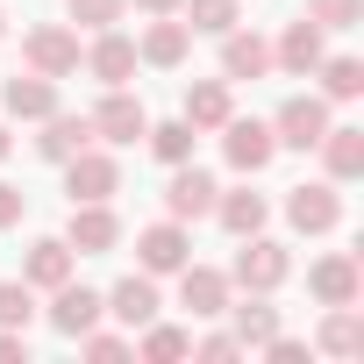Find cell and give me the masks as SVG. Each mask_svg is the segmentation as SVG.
<instances>
[{"label": "cell", "instance_id": "obj_1", "mask_svg": "<svg viewBox=\"0 0 364 364\" xmlns=\"http://www.w3.org/2000/svg\"><path fill=\"white\" fill-rule=\"evenodd\" d=\"M286 279H293V250L272 243L264 229L243 236V250H236V264H229V286H243V293H279Z\"/></svg>", "mask_w": 364, "mask_h": 364}, {"label": "cell", "instance_id": "obj_2", "mask_svg": "<svg viewBox=\"0 0 364 364\" xmlns=\"http://www.w3.org/2000/svg\"><path fill=\"white\" fill-rule=\"evenodd\" d=\"M321 136H328V100H321V93L279 100V114H272V143H279V150H314Z\"/></svg>", "mask_w": 364, "mask_h": 364}, {"label": "cell", "instance_id": "obj_3", "mask_svg": "<svg viewBox=\"0 0 364 364\" xmlns=\"http://www.w3.org/2000/svg\"><path fill=\"white\" fill-rule=\"evenodd\" d=\"M22 65L43 72V79H72V72H79V29H65V22L29 29V36H22Z\"/></svg>", "mask_w": 364, "mask_h": 364}, {"label": "cell", "instance_id": "obj_4", "mask_svg": "<svg viewBox=\"0 0 364 364\" xmlns=\"http://www.w3.org/2000/svg\"><path fill=\"white\" fill-rule=\"evenodd\" d=\"M229 272H215V264H178V307H186L193 321H215V314H229Z\"/></svg>", "mask_w": 364, "mask_h": 364}, {"label": "cell", "instance_id": "obj_5", "mask_svg": "<svg viewBox=\"0 0 364 364\" xmlns=\"http://www.w3.org/2000/svg\"><path fill=\"white\" fill-rule=\"evenodd\" d=\"M222 157H229L243 178H257V171L279 157V143H272V122H243V114H229V122H222Z\"/></svg>", "mask_w": 364, "mask_h": 364}, {"label": "cell", "instance_id": "obj_6", "mask_svg": "<svg viewBox=\"0 0 364 364\" xmlns=\"http://www.w3.org/2000/svg\"><path fill=\"white\" fill-rule=\"evenodd\" d=\"M65 243H72L79 257H107V250L122 243V215H114L107 200H72V229H65Z\"/></svg>", "mask_w": 364, "mask_h": 364}, {"label": "cell", "instance_id": "obj_7", "mask_svg": "<svg viewBox=\"0 0 364 364\" xmlns=\"http://www.w3.org/2000/svg\"><path fill=\"white\" fill-rule=\"evenodd\" d=\"M65 193H72V200H114V193H122V164L86 143L79 157H65Z\"/></svg>", "mask_w": 364, "mask_h": 364}, {"label": "cell", "instance_id": "obj_8", "mask_svg": "<svg viewBox=\"0 0 364 364\" xmlns=\"http://www.w3.org/2000/svg\"><path fill=\"white\" fill-rule=\"evenodd\" d=\"M215 193H222V186H215V178H208V171H200L193 157H186V164H171V186H164V215H171V222H200V215H215Z\"/></svg>", "mask_w": 364, "mask_h": 364}, {"label": "cell", "instance_id": "obj_9", "mask_svg": "<svg viewBox=\"0 0 364 364\" xmlns=\"http://www.w3.org/2000/svg\"><path fill=\"white\" fill-rule=\"evenodd\" d=\"M286 222H293L300 236H328V229L343 222V193H336V178H321V186H293Z\"/></svg>", "mask_w": 364, "mask_h": 364}, {"label": "cell", "instance_id": "obj_10", "mask_svg": "<svg viewBox=\"0 0 364 364\" xmlns=\"http://www.w3.org/2000/svg\"><path fill=\"white\" fill-rule=\"evenodd\" d=\"M100 314H107V300H100L93 286H79V279L50 286V328H58V336H72V343H79V336L100 321Z\"/></svg>", "mask_w": 364, "mask_h": 364}, {"label": "cell", "instance_id": "obj_11", "mask_svg": "<svg viewBox=\"0 0 364 364\" xmlns=\"http://www.w3.org/2000/svg\"><path fill=\"white\" fill-rule=\"evenodd\" d=\"M136 257H143V272H150V279L178 272V264L193 257V236H186V222H150V229L136 236Z\"/></svg>", "mask_w": 364, "mask_h": 364}, {"label": "cell", "instance_id": "obj_12", "mask_svg": "<svg viewBox=\"0 0 364 364\" xmlns=\"http://www.w3.org/2000/svg\"><path fill=\"white\" fill-rule=\"evenodd\" d=\"M86 122H93V136H100V143H136V136L150 129L143 100H136V93H122V86H107V100H100Z\"/></svg>", "mask_w": 364, "mask_h": 364}, {"label": "cell", "instance_id": "obj_13", "mask_svg": "<svg viewBox=\"0 0 364 364\" xmlns=\"http://www.w3.org/2000/svg\"><path fill=\"white\" fill-rule=\"evenodd\" d=\"M307 293L321 300V307H357V293H364V272H357V257H321L314 272H307Z\"/></svg>", "mask_w": 364, "mask_h": 364}, {"label": "cell", "instance_id": "obj_14", "mask_svg": "<svg viewBox=\"0 0 364 364\" xmlns=\"http://www.w3.org/2000/svg\"><path fill=\"white\" fill-rule=\"evenodd\" d=\"M143 58H136V43L122 36V29H93V50H86V72L100 79V86H129V72H136Z\"/></svg>", "mask_w": 364, "mask_h": 364}, {"label": "cell", "instance_id": "obj_15", "mask_svg": "<svg viewBox=\"0 0 364 364\" xmlns=\"http://www.w3.org/2000/svg\"><path fill=\"white\" fill-rule=\"evenodd\" d=\"M186 50H193V29H186V22H171V15H150V29H143V43H136V58L157 65V72L186 65Z\"/></svg>", "mask_w": 364, "mask_h": 364}, {"label": "cell", "instance_id": "obj_16", "mask_svg": "<svg viewBox=\"0 0 364 364\" xmlns=\"http://www.w3.org/2000/svg\"><path fill=\"white\" fill-rule=\"evenodd\" d=\"M0 107H8L15 122H43V114H58V79L22 72V79H8V86H0Z\"/></svg>", "mask_w": 364, "mask_h": 364}, {"label": "cell", "instance_id": "obj_17", "mask_svg": "<svg viewBox=\"0 0 364 364\" xmlns=\"http://www.w3.org/2000/svg\"><path fill=\"white\" fill-rule=\"evenodd\" d=\"M321 58H328V50H321V22H307V15H300V22H286V36L272 43V65H286L293 79H307Z\"/></svg>", "mask_w": 364, "mask_h": 364}, {"label": "cell", "instance_id": "obj_18", "mask_svg": "<svg viewBox=\"0 0 364 364\" xmlns=\"http://www.w3.org/2000/svg\"><path fill=\"white\" fill-rule=\"evenodd\" d=\"M272 72V43L257 29H229L222 36V79H264Z\"/></svg>", "mask_w": 364, "mask_h": 364}, {"label": "cell", "instance_id": "obj_19", "mask_svg": "<svg viewBox=\"0 0 364 364\" xmlns=\"http://www.w3.org/2000/svg\"><path fill=\"white\" fill-rule=\"evenodd\" d=\"M86 143H93V122H86V114H65V107H58V114H43V136H36V157L65 164V157H79Z\"/></svg>", "mask_w": 364, "mask_h": 364}, {"label": "cell", "instance_id": "obj_20", "mask_svg": "<svg viewBox=\"0 0 364 364\" xmlns=\"http://www.w3.org/2000/svg\"><path fill=\"white\" fill-rule=\"evenodd\" d=\"M107 300V314L122 321V328H143V321H157V279L150 272H136V279H122L114 293H100Z\"/></svg>", "mask_w": 364, "mask_h": 364}, {"label": "cell", "instance_id": "obj_21", "mask_svg": "<svg viewBox=\"0 0 364 364\" xmlns=\"http://www.w3.org/2000/svg\"><path fill=\"white\" fill-rule=\"evenodd\" d=\"M314 150H321V164H328V178H336V186H350V178L364 171V129H343V122H328V136H321Z\"/></svg>", "mask_w": 364, "mask_h": 364}, {"label": "cell", "instance_id": "obj_22", "mask_svg": "<svg viewBox=\"0 0 364 364\" xmlns=\"http://www.w3.org/2000/svg\"><path fill=\"white\" fill-rule=\"evenodd\" d=\"M229 114H236L229 79H200V86H186V122H193V136H200V129H222Z\"/></svg>", "mask_w": 364, "mask_h": 364}, {"label": "cell", "instance_id": "obj_23", "mask_svg": "<svg viewBox=\"0 0 364 364\" xmlns=\"http://www.w3.org/2000/svg\"><path fill=\"white\" fill-rule=\"evenodd\" d=\"M264 215H272V208H264V193H250V186H243V193H215V222H222L229 236H257Z\"/></svg>", "mask_w": 364, "mask_h": 364}, {"label": "cell", "instance_id": "obj_24", "mask_svg": "<svg viewBox=\"0 0 364 364\" xmlns=\"http://www.w3.org/2000/svg\"><path fill=\"white\" fill-rule=\"evenodd\" d=\"M22 279H29V286H43V293H50V286H65V279H72V243H65V236H43V243L29 250Z\"/></svg>", "mask_w": 364, "mask_h": 364}, {"label": "cell", "instance_id": "obj_25", "mask_svg": "<svg viewBox=\"0 0 364 364\" xmlns=\"http://www.w3.org/2000/svg\"><path fill=\"white\" fill-rule=\"evenodd\" d=\"M229 314H236V328H229V336H236L243 350H264V343L279 336V307H264V293H250V300H243V307H229Z\"/></svg>", "mask_w": 364, "mask_h": 364}, {"label": "cell", "instance_id": "obj_26", "mask_svg": "<svg viewBox=\"0 0 364 364\" xmlns=\"http://www.w3.org/2000/svg\"><path fill=\"white\" fill-rule=\"evenodd\" d=\"M307 79H321V100H357L364 93V65L357 58H321Z\"/></svg>", "mask_w": 364, "mask_h": 364}, {"label": "cell", "instance_id": "obj_27", "mask_svg": "<svg viewBox=\"0 0 364 364\" xmlns=\"http://www.w3.org/2000/svg\"><path fill=\"white\" fill-rule=\"evenodd\" d=\"M328 357H357L364 350V321H357V307H328V321H321V336H314Z\"/></svg>", "mask_w": 364, "mask_h": 364}, {"label": "cell", "instance_id": "obj_28", "mask_svg": "<svg viewBox=\"0 0 364 364\" xmlns=\"http://www.w3.org/2000/svg\"><path fill=\"white\" fill-rule=\"evenodd\" d=\"M178 8H186V29H193V36H229V29L243 22L236 0H178Z\"/></svg>", "mask_w": 364, "mask_h": 364}, {"label": "cell", "instance_id": "obj_29", "mask_svg": "<svg viewBox=\"0 0 364 364\" xmlns=\"http://www.w3.org/2000/svg\"><path fill=\"white\" fill-rule=\"evenodd\" d=\"M143 143H150L164 164H186V157H193V122H186V114H178V122H150Z\"/></svg>", "mask_w": 364, "mask_h": 364}, {"label": "cell", "instance_id": "obj_30", "mask_svg": "<svg viewBox=\"0 0 364 364\" xmlns=\"http://www.w3.org/2000/svg\"><path fill=\"white\" fill-rule=\"evenodd\" d=\"M150 364H171V357H186L193 350V336L186 328H171V321H143V343H136Z\"/></svg>", "mask_w": 364, "mask_h": 364}, {"label": "cell", "instance_id": "obj_31", "mask_svg": "<svg viewBox=\"0 0 364 364\" xmlns=\"http://www.w3.org/2000/svg\"><path fill=\"white\" fill-rule=\"evenodd\" d=\"M36 321V286L29 279H0V328H29Z\"/></svg>", "mask_w": 364, "mask_h": 364}, {"label": "cell", "instance_id": "obj_32", "mask_svg": "<svg viewBox=\"0 0 364 364\" xmlns=\"http://www.w3.org/2000/svg\"><path fill=\"white\" fill-rule=\"evenodd\" d=\"M122 8H129V0H65V22H79V29H114Z\"/></svg>", "mask_w": 364, "mask_h": 364}, {"label": "cell", "instance_id": "obj_33", "mask_svg": "<svg viewBox=\"0 0 364 364\" xmlns=\"http://www.w3.org/2000/svg\"><path fill=\"white\" fill-rule=\"evenodd\" d=\"M307 22H321V29H357V22H364V0H307Z\"/></svg>", "mask_w": 364, "mask_h": 364}, {"label": "cell", "instance_id": "obj_34", "mask_svg": "<svg viewBox=\"0 0 364 364\" xmlns=\"http://www.w3.org/2000/svg\"><path fill=\"white\" fill-rule=\"evenodd\" d=\"M79 350H86V357H100V364H114V357H129V350H136V336H107V328L93 321V328L79 336Z\"/></svg>", "mask_w": 364, "mask_h": 364}, {"label": "cell", "instance_id": "obj_35", "mask_svg": "<svg viewBox=\"0 0 364 364\" xmlns=\"http://www.w3.org/2000/svg\"><path fill=\"white\" fill-rule=\"evenodd\" d=\"M236 350H243L236 336H200V343H193V357H208V364H229Z\"/></svg>", "mask_w": 364, "mask_h": 364}, {"label": "cell", "instance_id": "obj_36", "mask_svg": "<svg viewBox=\"0 0 364 364\" xmlns=\"http://www.w3.org/2000/svg\"><path fill=\"white\" fill-rule=\"evenodd\" d=\"M0 364H29V328H0Z\"/></svg>", "mask_w": 364, "mask_h": 364}, {"label": "cell", "instance_id": "obj_37", "mask_svg": "<svg viewBox=\"0 0 364 364\" xmlns=\"http://www.w3.org/2000/svg\"><path fill=\"white\" fill-rule=\"evenodd\" d=\"M22 208H29V200H22V186H0V229H15V222H22Z\"/></svg>", "mask_w": 364, "mask_h": 364}, {"label": "cell", "instance_id": "obj_38", "mask_svg": "<svg viewBox=\"0 0 364 364\" xmlns=\"http://www.w3.org/2000/svg\"><path fill=\"white\" fill-rule=\"evenodd\" d=\"M264 350H272V364H300V357H307V343H293V336H272Z\"/></svg>", "mask_w": 364, "mask_h": 364}, {"label": "cell", "instance_id": "obj_39", "mask_svg": "<svg viewBox=\"0 0 364 364\" xmlns=\"http://www.w3.org/2000/svg\"><path fill=\"white\" fill-rule=\"evenodd\" d=\"M143 15H178V0H136Z\"/></svg>", "mask_w": 364, "mask_h": 364}, {"label": "cell", "instance_id": "obj_40", "mask_svg": "<svg viewBox=\"0 0 364 364\" xmlns=\"http://www.w3.org/2000/svg\"><path fill=\"white\" fill-rule=\"evenodd\" d=\"M8 143H15V136H8V129H0V157H8Z\"/></svg>", "mask_w": 364, "mask_h": 364}, {"label": "cell", "instance_id": "obj_41", "mask_svg": "<svg viewBox=\"0 0 364 364\" xmlns=\"http://www.w3.org/2000/svg\"><path fill=\"white\" fill-rule=\"evenodd\" d=\"M0 36H8V15H0Z\"/></svg>", "mask_w": 364, "mask_h": 364}]
</instances>
